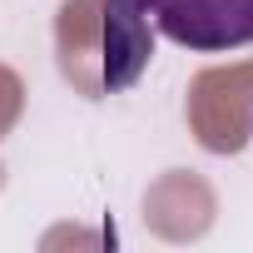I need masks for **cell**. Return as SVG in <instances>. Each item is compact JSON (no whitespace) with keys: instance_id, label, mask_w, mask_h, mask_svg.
<instances>
[{"instance_id":"1","label":"cell","mask_w":253,"mask_h":253,"mask_svg":"<svg viewBox=\"0 0 253 253\" xmlns=\"http://www.w3.org/2000/svg\"><path fill=\"white\" fill-rule=\"evenodd\" d=\"M154 30L184 50L218 55L253 45V0H134Z\"/></svg>"},{"instance_id":"2","label":"cell","mask_w":253,"mask_h":253,"mask_svg":"<svg viewBox=\"0 0 253 253\" xmlns=\"http://www.w3.org/2000/svg\"><path fill=\"white\" fill-rule=\"evenodd\" d=\"M154 55L149 15L134 0H104V89H129Z\"/></svg>"}]
</instances>
